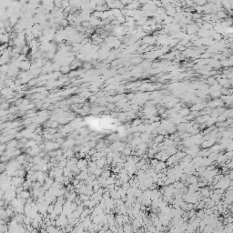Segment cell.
I'll return each mask as SVG.
<instances>
[{"mask_svg":"<svg viewBox=\"0 0 233 233\" xmlns=\"http://www.w3.org/2000/svg\"><path fill=\"white\" fill-rule=\"evenodd\" d=\"M16 145H17V142H16V140H10V141L6 144V147H7L6 150H13V148L16 147Z\"/></svg>","mask_w":233,"mask_h":233,"instance_id":"obj_1","label":"cell"}]
</instances>
